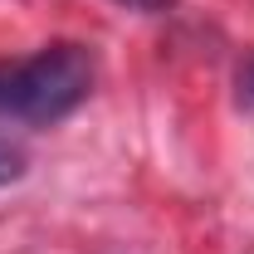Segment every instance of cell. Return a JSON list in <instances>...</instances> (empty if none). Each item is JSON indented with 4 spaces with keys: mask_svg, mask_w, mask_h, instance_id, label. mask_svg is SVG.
I'll return each instance as SVG.
<instances>
[{
    "mask_svg": "<svg viewBox=\"0 0 254 254\" xmlns=\"http://www.w3.org/2000/svg\"><path fill=\"white\" fill-rule=\"evenodd\" d=\"M93 88V54L83 44H44L20 64H0V118L59 123Z\"/></svg>",
    "mask_w": 254,
    "mask_h": 254,
    "instance_id": "obj_1",
    "label": "cell"
},
{
    "mask_svg": "<svg viewBox=\"0 0 254 254\" xmlns=\"http://www.w3.org/2000/svg\"><path fill=\"white\" fill-rule=\"evenodd\" d=\"M20 176H25V147L10 142V137H0V186H10Z\"/></svg>",
    "mask_w": 254,
    "mask_h": 254,
    "instance_id": "obj_2",
    "label": "cell"
},
{
    "mask_svg": "<svg viewBox=\"0 0 254 254\" xmlns=\"http://www.w3.org/2000/svg\"><path fill=\"white\" fill-rule=\"evenodd\" d=\"M118 5H127V10H166L171 0H118Z\"/></svg>",
    "mask_w": 254,
    "mask_h": 254,
    "instance_id": "obj_3",
    "label": "cell"
},
{
    "mask_svg": "<svg viewBox=\"0 0 254 254\" xmlns=\"http://www.w3.org/2000/svg\"><path fill=\"white\" fill-rule=\"evenodd\" d=\"M245 83H250V98H254V68H250V78H245Z\"/></svg>",
    "mask_w": 254,
    "mask_h": 254,
    "instance_id": "obj_4",
    "label": "cell"
}]
</instances>
